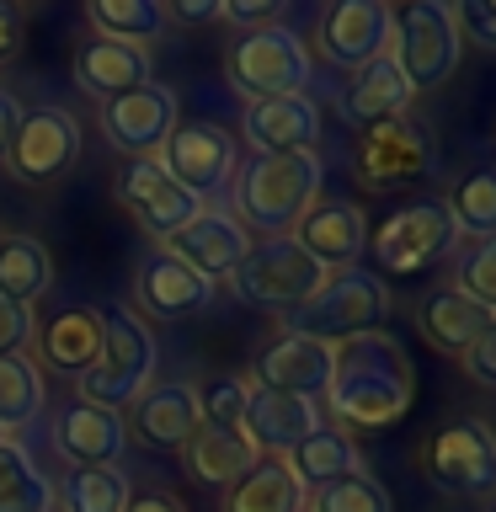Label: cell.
Returning <instances> with one entry per match:
<instances>
[{"instance_id":"6da1fadb","label":"cell","mask_w":496,"mask_h":512,"mask_svg":"<svg viewBox=\"0 0 496 512\" xmlns=\"http://www.w3.org/2000/svg\"><path fill=\"white\" fill-rule=\"evenodd\" d=\"M411 395H416L411 358L390 331H368V336L331 342L326 400H331L336 422H347L358 432H384L411 411Z\"/></svg>"},{"instance_id":"7a4b0ae2","label":"cell","mask_w":496,"mask_h":512,"mask_svg":"<svg viewBox=\"0 0 496 512\" xmlns=\"http://www.w3.org/2000/svg\"><path fill=\"white\" fill-rule=\"evenodd\" d=\"M320 166L315 150L304 155H251L246 166L235 171V187L230 198L235 208L230 214L240 219V230L256 235V240H278V235H294V224L310 214V203L320 198Z\"/></svg>"},{"instance_id":"3957f363","label":"cell","mask_w":496,"mask_h":512,"mask_svg":"<svg viewBox=\"0 0 496 512\" xmlns=\"http://www.w3.org/2000/svg\"><path fill=\"white\" fill-rule=\"evenodd\" d=\"M155 331L139 320V310H102V352H96V363L80 374V400H91V406L102 411H123L134 406V400L155 384Z\"/></svg>"},{"instance_id":"277c9868","label":"cell","mask_w":496,"mask_h":512,"mask_svg":"<svg viewBox=\"0 0 496 512\" xmlns=\"http://www.w3.org/2000/svg\"><path fill=\"white\" fill-rule=\"evenodd\" d=\"M331 278V267H320L310 251L299 246L294 235H278V240H251L246 262L235 267V294L251 304V310H267V315H294L304 310L320 283Z\"/></svg>"},{"instance_id":"5b68a950","label":"cell","mask_w":496,"mask_h":512,"mask_svg":"<svg viewBox=\"0 0 496 512\" xmlns=\"http://www.w3.org/2000/svg\"><path fill=\"white\" fill-rule=\"evenodd\" d=\"M384 320H390V288H384V278H374L368 267H342L283 326L299 336H315V342H347V336L384 331Z\"/></svg>"},{"instance_id":"8992f818","label":"cell","mask_w":496,"mask_h":512,"mask_svg":"<svg viewBox=\"0 0 496 512\" xmlns=\"http://www.w3.org/2000/svg\"><path fill=\"white\" fill-rule=\"evenodd\" d=\"M315 80L310 43L294 27L272 22L256 32H240V43L230 48V86L246 102H267V96H304Z\"/></svg>"},{"instance_id":"52a82bcc","label":"cell","mask_w":496,"mask_h":512,"mask_svg":"<svg viewBox=\"0 0 496 512\" xmlns=\"http://www.w3.org/2000/svg\"><path fill=\"white\" fill-rule=\"evenodd\" d=\"M459 22H454V6L448 0H416L395 16V64L400 75L411 80V91L422 86H443L448 75L459 70Z\"/></svg>"},{"instance_id":"ba28073f","label":"cell","mask_w":496,"mask_h":512,"mask_svg":"<svg viewBox=\"0 0 496 512\" xmlns=\"http://www.w3.org/2000/svg\"><path fill=\"white\" fill-rule=\"evenodd\" d=\"M75 160H80V123H75V112L59 107V102L22 107V123H16V139L6 150L11 182L48 187V182H59Z\"/></svg>"},{"instance_id":"9c48e42d","label":"cell","mask_w":496,"mask_h":512,"mask_svg":"<svg viewBox=\"0 0 496 512\" xmlns=\"http://www.w3.org/2000/svg\"><path fill=\"white\" fill-rule=\"evenodd\" d=\"M454 219H448V208L432 198V203H406L395 208V214H384V224L374 235H368V246H374V262L384 272H395V278H416V272H427L438 256L454 251Z\"/></svg>"},{"instance_id":"30bf717a","label":"cell","mask_w":496,"mask_h":512,"mask_svg":"<svg viewBox=\"0 0 496 512\" xmlns=\"http://www.w3.org/2000/svg\"><path fill=\"white\" fill-rule=\"evenodd\" d=\"M155 160H160V171H166L182 192H192L198 203L230 192L235 171H240L235 139L224 134L219 123H182V128H171V139L160 144Z\"/></svg>"},{"instance_id":"8fae6325","label":"cell","mask_w":496,"mask_h":512,"mask_svg":"<svg viewBox=\"0 0 496 512\" xmlns=\"http://www.w3.org/2000/svg\"><path fill=\"white\" fill-rule=\"evenodd\" d=\"M315 48L326 64L358 75L395 48V11L384 0H331L315 22Z\"/></svg>"},{"instance_id":"7c38bea8","label":"cell","mask_w":496,"mask_h":512,"mask_svg":"<svg viewBox=\"0 0 496 512\" xmlns=\"http://www.w3.org/2000/svg\"><path fill=\"white\" fill-rule=\"evenodd\" d=\"M427 480L448 496H486L496 491V432L475 416L443 427L427 443Z\"/></svg>"},{"instance_id":"4fadbf2b","label":"cell","mask_w":496,"mask_h":512,"mask_svg":"<svg viewBox=\"0 0 496 512\" xmlns=\"http://www.w3.org/2000/svg\"><path fill=\"white\" fill-rule=\"evenodd\" d=\"M427 166H432V144H427L422 128L406 123V118L363 128L358 144H352V171H358V182L374 187V192L422 182Z\"/></svg>"},{"instance_id":"5bb4252c","label":"cell","mask_w":496,"mask_h":512,"mask_svg":"<svg viewBox=\"0 0 496 512\" xmlns=\"http://www.w3.org/2000/svg\"><path fill=\"white\" fill-rule=\"evenodd\" d=\"M118 203L139 219L144 235L160 240V246H166L182 224H192L203 214V203L176 187L171 176L160 171V160H128V166L118 171Z\"/></svg>"},{"instance_id":"9a60e30c","label":"cell","mask_w":496,"mask_h":512,"mask_svg":"<svg viewBox=\"0 0 496 512\" xmlns=\"http://www.w3.org/2000/svg\"><path fill=\"white\" fill-rule=\"evenodd\" d=\"M96 123H102L112 150H123L128 160H155L160 144H166L171 128H176V96L150 80V86L102 102V118Z\"/></svg>"},{"instance_id":"2e32d148","label":"cell","mask_w":496,"mask_h":512,"mask_svg":"<svg viewBox=\"0 0 496 512\" xmlns=\"http://www.w3.org/2000/svg\"><path fill=\"white\" fill-rule=\"evenodd\" d=\"M166 256H176V262H187L198 278L208 283H219V278H235V267L246 262V251H251V235L240 230V219L230 214V208H219V203H203V214L182 224L166 246H160Z\"/></svg>"},{"instance_id":"e0dca14e","label":"cell","mask_w":496,"mask_h":512,"mask_svg":"<svg viewBox=\"0 0 496 512\" xmlns=\"http://www.w3.org/2000/svg\"><path fill=\"white\" fill-rule=\"evenodd\" d=\"M240 432H246V443L256 448V454L288 459L310 432H320V406L310 395H288V390H262V384H251Z\"/></svg>"},{"instance_id":"ac0fdd59","label":"cell","mask_w":496,"mask_h":512,"mask_svg":"<svg viewBox=\"0 0 496 512\" xmlns=\"http://www.w3.org/2000/svg\"><path fill=\"white\" fill-rule=\"evenodd\" d=\"M240 134L256 155H304L320 139V107L315 96H267V102H246L240 112Z\"/></svg>"},{"instance_id":"d6986e66","label":"cell","mask_w":496,"mask_h":512,"mask_svg":"<svg viewBox=\"0 0 496 512\" xmlns=\"http://www.w3.org/2000/svg\"><path fill=\"white\" fill-rule=\"evenodd\" d=\"M128 448L123 411H102L91 400H70L54 416V454L70 470H96V464H118Z\"/></svg>"},{"instance_id":"ffe728a7","label":"cell","mask_w":496,"mask_h":512,"mask_svg":"<svg viewBox=\"0 0 496 512\" xmlns=\"http://www.w3.org/2000/svg\"><path fill=\"white\" fill-rule=\"evenodd\" d=\"M134 299L144 315L155 320H192L214 304V283L198 278L187 262H176L166 251H150L134 272Z\"/></svg>"},{"instance_id":"44dd1931","label":"cell","mask_w":496,"mask_h":512,"mask_svg":"<svg viewBox=\"0 0 496 512\" xmlns=\"http://www.w3.org/2000/svg\"><path fill=\"white\" fill-rule=\"evenodd\" d=\"M294 240L315 256L320 267H331V272L358 267V256H363V246H368L363 208L347 203V198H315L310 214L294 224Z\"/></svg>"},{"instance_id":"7402d4cb","label":"cell","mask_w":496,"mask_h":512,"mask_svg":"<svg viewBox=\"0 0 496 512\" xmlns=\"http://www.w3.org/2000/svg\"><path fill=\"white\" fill-rule=\"evenodd\" d=\"M128 438H139L144 448H155V454H171V448H182L192 432H198V395H192V384H150L134 406L123 416Z\"/></svg>"},{"instance_id":"603a6c76","label":"cell","mask_w":496,"mask_h":512,"mask_svg":"<svg viewBox=\"0 0 496 512\" xmlns=\"http://www.w3.org/2000/svg\"><path fill=\"white\" fill-rule=\"evenodd\" d=\"M331 379V342H315V336L283 331L251 368V384L262 390H288V395H320Z\"/></svg>"},{"instance_id":"cb8c5ba5","label":"cell","mask_w":496,"mask_h":512,"mask_svg":"<svg viewBox=\"0 0 496 512\" xmlns=\"http://www.w3.org/2000/svg\"><path fill=\"white\" fill-rule=\"evenodd\" d=\"M75 86L86 96H102V102H112L123 91H139V86H150V54L134 43H112L91 32L75 48Z\"/></svg>"},{"instance_id":"d4e9b609","label":"cell","mask_w":496,"mask_h":512,"mask_svg":"<svg viewBox=\"0 0 496 512\" xmlns=\"http://www.w3.org/2000/svg\"><path fill=\"white\" fill-rule=\"evenodd\" d=\"M38 336V368H54L64 379H80L102 352V310H86V304H70L48 320Z\"/></svg>"},{"instance_id":"484cf974","label":"cell","mask_w":496,"mask_h":512,"mask_svg":"<svg viewBox=\"0 0 496 512\" xmlns=\"http://www.w3.org/2000/svg\"><path fill=\"white\" fill-rule=\"evenodd\" d=\"M411 80L400 75V64L395 54H384L374 64H363L358 75H352V86L342 96V112L358 128H374V123H395V118H406V107H411Z\"/></svg>"},{"instance_id":"4316f807","label":"cell","mask_w":496,"mask_h":512,"mask_svg":"<svg viewBox=\"0 0 496 512\" xmlns=\"http://www.w3.org/2000/svg\"><path fill=\"white\" fill-rule=\"evenodd\" d=\"M182 459H187V475H192V480H203V486H219V491H224V486H235V480L246 475L262 454L246 443V432L198 427V432L182 443Z\"/></svg>"},{"instance_id":"83f0119b","label":"cell","mask_w":496,"mask_h":512,"mask_svg":"<svg viewBox=\"0 0 496 512\" xmlns=\"http://www.w3.org/2000/svg\"><path fill=\"white\" fill-rule=\"evenodd\" d=\"M219 512H304V491L299 480L288 475L283 459H256L235 486H224Z\"/></svg>"},{"instance_id":"f1b7e54d","label":"cell","mask_w":496,"mask_h":512,"mask_svg":"<svg viewBox=\"0 0 496 512\" xmlns=\"http://www.w3.org/2000/svg\"><path fill=\"white\" fill-rule=\"evenodd\" d=\"M283 464H288V475L299 480L304 496L320 491V486H331V480H347V475L363 470V459H358V448H352V438H347V432H336V427L310 432V438H304Z\"/></svg>"},{"instance_id":"f546056e","label":"cell","mask_w":496,"mask_h":512,"mask_svg":"<svg viewBox=\"0 0 496 512\" xmlns=\"http://www.w3.org/2000/svg\"><path fill=\"white\" fill-rule=\"evenodd\" d=\"M54 288V256L38 235H0V299L27 304Z\"/></svg>"},{"instance_id":"4dcf8cb0","label":"cell","mask_w":496,"mask_h":512,"mask_svg":"<svg viewBox=\"0 0 496 512\" xmlns=\"http://www.w3.org/2000/svg\"><path fill=\"white\" fill-rule=\"evenodd\" d=\"M43 406H48L43 368L32 363L27 352H11V358H0V438H16V432H27V427L43 416Z\"/></svg>"},{"instance_id":"1f68e13d","label":"cell","mask_w":496,"mask_h":512,"mask_svg":"<svg viewBox=\"0 0 496 512\" xmlns=\"http://www.w3.org/2000/svg\"><path fill=\"white\" fill-rule=\"evenodd\" d=\"M0 512H54V480L16 438H0Z\"/></svg>"},{"instance_id":"d6a6232c","label":"cell","mask_w":496,"mask_h":512,"mask_svg":"<svg viewBox=\"0 0 496 512\" xmlns=\"http://www.w3.org/2000/svg\"><path fill=\"white\" fill-rule=\"evenodd\" d=\"M134 486L118 464H96V470H64L54 480V502L64 512H123Z\"/></svg>"},{"instance_id":"836d02e7","label":"cell","mask_w":496,"mask_h":512,"mask_svg":"<svg viewBox=\"0 0 496 512\" xmlns=\"http://www.w3.org/2000/svg\"><path fill=\"white\" fill-rule=\"evenodd\" d=\"M486 320H491V310H480V304L459 299L454 288H443V294H427V299H422V331H427V342L438 347V352H464L480 331H486Z\"/></svg>"},{"instance_id":"e575fe53","label":"cell","mask_w":496,"mask_h":512,"mask_svg":"<svg viewBox=\"0 0 496 512\" xmlns=\"http://www.w3.org/2000/svg\"><path fill=\"white\" fill-rule=\"evenodd\" d=\"M86 22L96 27V38H112V43H150L160 38L171 22H166V6L160 0H91L86 6Z\"/></svg>"},{"instance_id":"d590c367","label":"cell","mask_w":496,"mask_h":512,"mask_svg":"<svg viewBox=\"0 0 496 512\" xmlns=\"http://www.w3.org/2000/svg\"><path fill=\"white\" fill-rule=\"evenodd\" d=\"M448 219H454L459 235L470 240H491L496 235V171H464L454 187H448Z\"/></svg>"},{"instance_id":"8d00e7d4","label":"cell","mask_w":496,"mask_h":512,"mask_svg":"<svg viewBox=\"0 0 496 512\" xmlns=\"http://www.w3.org/2000/svg\"><path fill=\"white\" fill-rule=\"evenodd\" d=\"M198 395V427H219V432H240V422H246V400H251V379L240 374H214L203 379Z\"/></svg>"},{"instance_id":"74e56055","label":"cell","mask_w":496,"mask_h":512,"mask_svg":"<svg viewBox=\"0 0 496 512\" xmlns=\"http://www.w3.org/2000/svg\"><path fill=\"white\" fill-rule=\"evenodd\" d=\"M304 512H390V491L379 486L368 470L347 475V480H331L304 496Z\"/></svg>"},{"instance_id":"f35d334b","label":"cell","mask_w":496,"mask_h":512,"mask_svg":"<svg viewBox=\"0 0 496 512\" xmlns=\"http://www.w3.org/2000/svg\"><path fill=\"white\" fill-rule=\"evenodd\" d=\"M454 294L496 315V235L475 240V246L454 262Z\"/></svg>"},{"instance_id":"ab89813d","label":"cell","mask_w":496,"mask_h":512,"mask_svg":"<svg viewBox=\"0 0 496 512\" xmlns=\"http://www.w3.org/2000/svg\"><path fill=\"white\" fill-rule=\"evenodd\" d=\"M32 331H38V320H32L27 304H6V299H0V358L27 352L32 347Z\"/></svg>"},{"instance_id":"60d3db41","label":"cell","mask_w":496,"mask_h":512,"mask_svg":"<svg viewBox=\"0 0 496 512\" xmlns=\"http://www.w3.org/2000/svg\"><path fill=\"white\" fill-rule=\"evenodd\" d=\"M454 22H459V38L496 48V0H464V6H454Z\"/></svg>"},{"instance_id":"b9f144b4","label":"cell","mask_w":496,"mask_h":512,"mask_svg":"<svg viewBox=\"0 0 496 512\" xmlns=\"http://www.w3.org/2000/svg\"><path fill=\"white\" fill-rule=\"evenodd\" d=\"M283 6L288 0H224V22L240 32H256V27L283 22Z\"/></svg>"},{"instance_id":"7bdbcfd3","label":"cell","mask_w":496,"mask_h":512,"mask_svg":"<svg viewBox=\"0 0 496 512\" xmlns=\"http://www.w3.org/2000/svg\"><path fill=\"white\" fill-rule=\"evenodd\" d=\"M459 358H464V368H470V379H480V384H496V315L486 320V331H480L475 342L459 352Z\"/></svg>"},{"instance_id":"ee69618b","label":"cell","mask_w":496,"mask_h":512,"mask_svg":"<svg viewBox=\"0 0 496 512\" xmlns=\"http://www.w3.org/2000/svg\"><path fill=\"white\" fill-rule=\"evenodd\" d=\"M166 22H176V27L224 22V0H176V6H166Z\"/></svg>"},{"instance_id":"f6af8a7d","label":"cell","mask_w":496,"mask_h":512,"mask_svg":"<svg viewBox=\"0 0 496 512\" xmlns=\"http://www.w3.org/2000/svg\"><path fill=\"white\" fill-rule=\"evenodd\" d=\"M22 32H27L22 6L0 0V64H11V59H16V48H22Z\"/></svg>"},{"instance_id":"bcb514c9","label":"cell","mask_w":496,"mask_h":512,"mask_svg":"<svg viewBox=\"0 0 496 512\" xmlns=\"http://www.w3.org/2000/svg\"><path fill=\"white\" fill-rule=\"evenodd\" d=\"M16 123H22V102L0 86V166H6V150H11V139H16Z\"/></svg>"},{"instance_id":"7dc6e473","label":"cell","mask_w":496,"mask_h":512,"mask_svg":"<svg viewBox=\"0 0 496 512\" xmlns=\"http://www.w3.org/2000/svg\"><path fill=\"white\" fill-rule=\"evenodd\" d=\"M123 512H187V507L176 502L171 491H139V496H128Z\"/></svg>"},{"instance_id":"c3c4849f","label":"cell","mask_w":496,"mask_h":512,"mask_svg":"<svg viewBox=\"0 0 496 512\" xmlns=\"http://www.w3.org/2000/svg\"><path fill=\"white\" fill-rule=\"evenodd\" d=\"M486 512H496V502H491V507H486Z\"/></svg>"},{"instance_id":"681fc988","label":"cell","mask_w":496,"mask_h":512,"mask_svg":"<svg viewBox=\"0 0 496 512\" xmlns=\"http://www.w3.org/2000/svg\"><path fill=\"white\" fill-rule=\"evenodd\" d=\"M0 235H6V230H0Z\"/></svg>"}]
</instances>
